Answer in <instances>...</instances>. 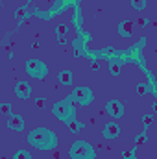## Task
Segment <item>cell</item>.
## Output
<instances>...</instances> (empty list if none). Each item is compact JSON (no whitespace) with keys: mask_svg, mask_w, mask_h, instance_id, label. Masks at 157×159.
Returning <instances> with one entry per match:
<instances>
[{"mask_svg":"<svg viewBox=\"0 0 157 159\" xmlns=\"http://www.w3.org/2000/svg\"><path fill=\"white\" fill-rule=\"evenodd\" d=\"M56 34L65 37V35L69 34V26H67V24H57V28H56Z\"/></svg>","mask_w":157,"mask_h":159,"instance_id":"14","label":"cell"},{"mask_svg":"<svg viewBox=\"0 0 157 159\" xmlns=\"http://www.w3.org/2000/svg\"><path fill=\"white\" fill-rule=\"evenodd\" d=\"M154 122V117L152 115H148V113H144L142 115V124H144V129H148V126Z\"/></svg>","mask_w":157,"mask_h":159,"instance_id":"17","label":"cell"},{"mask_svg":"<svg viewBox=\"0 0 157 159\" xmlns=\"http://www.w3.org/2000/svg\"><path fill=\"white\" fill-rule=\"evenodd\" d=\"M57 80H59V83H63V85H70L72 80H74V74H72V70H59V72H57Z\"/></svg>","mask_w":157,"mask_h":159,"instance_id":"11","label":"cell"},{"mask_svg":"<svg viewBox=\"0 0 157 159\" xmlns=\"http://www.w3.org/2000/svg\"><path fill=\"white\" fill-rule=\"evenodd\" d=\"M152 113H154V115H157V102H154V104H152Z\"/></svg>","mask_w":157,"mask_h":159,"instance_id":"23","label":"cell"},{"mask_svg":"<svg viewBox=\"0 0 157 159\" xmlns=\"http://www.w3.org/2000/svg\"><path fill=\"white\" fill-rule=\"evenodd\" d=\"M44 104H46V98H44V96H41V98H35V106H37V107H43Z\"/></svg>","mask_w":157,"mask_h":159,"instance_id":"21","label":"cell"},{"mask_svg":"<svg viewBox=\"0 0 157 159\" xmlns=\"http://www.w3.org/2000/svg\"><path fill=\"white\" fill-rule=\"evenodd\" d=\"M26 72L30 76H34V78H44L46 72H48V69L39 59H30V61H26Z\"/></svg>","mask_w":157,"mask_h":159,"instance_id":"4","label":"cell"},{"mask_svg":"<svg viewBox=\"0 0 157 159\" xmlns=\"http://www.w3.org/2000/svg\"><path fill=\"white\" fill-rule=\"evenodd\" d=\"M13 159H32V156H30L26 150H19V152H15Z\"/></svg>","mask_w":157,"mask_h":159,"instance_id":"15","label":"cell"},{"mask_svg":"<svg viewBox=\"0 0 157 159\" xmlns=\"http://www.w3.org/2000/svg\"><path fill=\"white\" fill-rule=\"evenodd\" d=\"M69 128H70V131H79V129L83 128V124H81V122H76V120L72 119L69 122Z\"/></svg>","mask_w":157,"mask_h":159,"instance_id":"16","label":"cell"},{"mask_svg":"<svg viewBox=\"0 0 157 159\" xmlns=\"http://www.w3.org/2000/svg\"><path fill=\"white\" fill-rule=\"evenodd\" d=\"M57 41H59V43H61V44H65V43H67V39H65V37H63V35H57Z\"/></svg>","mask_w":157,"mask_h":159,"instance_id":"24","label":"cell"},{"mask_svg":"<svg viewBox=\"0 0 157 159\" xmlns=\"http://www.w3.org/2000/svg\"><path fill=\"white\" fill-rule=\"evenodd\" d=\"M70 102H72V98H67V100H61V102L54 104L52 111H54V115L59 120H65V122H70L72 120V117H74V107H72Z\"/></svg>","mask_w":157,"mask_h":159,"instance_id":"3","label":"cell"},{"mask_svg":"<svg viewBox=\"0 0 157 159\" xmlns=\"http://www.w3.org/2000/svg\"><path fill=\"white\" fill-rule=\"evenodd\" d=\"M69 154L72 159H94V148L85 141H76L70 146Z\"/></svg>","mask_w":157,"mask_h":159,"instance_id":"2","label":"cell"},{"mask_svg":"<svg viewBox=\"0 0 157 159\" xmlns=\"http://www.w3.org/2000/svg\"><path fill=\"white\" fill-rule=\"evenodd\" d=\"M15 94L19 96V98H30L32 96V85L28 83V81H24V80H20V81H17V85H15Z\"/></svg>","mask_w":157,"mask_h":159,"instance_id":"7","label":"cell"},{"mask_svg":"<svg viewBox=\"0 0 157 159\" xmlns=\"http://www.w3.org/2000/svg\"><path fill=\"white\" fill-rule=\"evenodd\" d=\"M26 141H28L32 146L39 148V150H50V148H54L56 143H57V141H56V135H54L48 128H35L34 131L28 133Z\"/></svg>","mask_w":157,"mask_h":159,"instance_id":"1","label":"cell"},{"mask_svg":"<svg viewBox=\"0 0 157 159\" xmlns=\"http://www.w3.org/2000/svg\"><path fill=\"white\" fill-rule=\"evenodd\" d=\"M7 128L9 129H15V131H22L24 129V117L22 115H9L7 119Z\"/></svg>","mask_w":157,"mask_h":159,"instance_id":"8","label":"cell"},{"mask_svg":"<svg viewBox=\"0 0 157 159\" xmlns=\"http://www.w3.org/2000/svg\"><path fill=\"white\" fill-rule=\"evenodd\" d=\"M131 32H133V20H124V22L118 24V34L122 37H129Z\"/></svg>","mask_w":157,"mask_h":159,"instance_id":"10","label":"cell"},{"mask_svg":"<svg viewBox=\"0 0 157 159\" xmlns=\"http://www.w3.org/2000/svg\"><path fill=\"white\" fill-rule=\"evenodd\" d=\"M105 111L107 115H111L113 119H120L124 115V104L120 100H109L107 106H105Z\"/></svg>","mask_w":157,"mask_h":159,"instance_id":"6","label":"cell"},{"mask_svg":"<svg viewBox=\"0 0 157 159\" xmlns=\"http://www.w3.org/2000/svg\"><path fill=\"white\" fill-rule=\"evenodd\" d=\"M70 98H72L74 102L81 104V106H87V104L92 102V91H91L89 87H76V89L70 93Z\"/></svg>","mask_w":157,"mask_h":159,"instance_id":"5","label":"cell"},{"mask_svg":"<svg viewBox=\"0 0 157 159\" xmlns=\"http://www.w3.org/2000/svg\"><path fill=\"white\" fill-rule=\"evenodd\" d=\"M102 133H104L105 139H115V137H118V133H120V128H118L117 122H107V124L104 126Z\"/></svg>","mask_w":157,"mask_h":159,"instance_id":"9","label":"cell"},{"mask_svg":"<svg viewBox=\"0 0 157 159\" xmlns=\"http://www.w3.org/2000/svg\"><path fill=\"white\" fill-rule=\"evenodd\" d=\"M131 2V6L137 9V11H142L144 7H146V0H129Z\"/></svg>","mask_w":157,"mask_h":159,"instance_id":"13","label":"cell"},{"mask_svg":"<svg viewBox=\"0 0 157 159\" xmlns=\"http://www.w3.org/2000/svg\"><path fill=\"white\" fill-rule=\"evenodd\" d=\"M0 109H2V113H6V115H9V113H11L9 104H2V106H0Z\"/></svg>","mask_w":157,"mask_h":159,"instance_id":"22","label":"cell"},{"mask_svg":"<svg viewBox=\"0 0 157 159\" xmlns=\"http://www.w3.org/2000/svg\"><path fill=\"white\" fill-rule=\"evenodd\" d=\"M137 94H139V96L148 94V83H146V81H139V83H137Z\"/></svg>","mask_w":157,"mask_h":159,"instance_id":"12","label":"cell"},{"mask_svg":"<svg viewBox=\"0 0 157 159\" xmlns=\"http://www.w3.org/2000/svg\"><path fill=\"white\" fill-rule=\"evenodd\" d=\"M122 159H137L135 150H124V152H122Z\"/></svg>","mask_w":157,"mask_h":159,"instance_id":"19","label":"cell"},{"mask_svg":"<svg viewBox=\"0 0 157 159\" xmlns=\"http://www.w3.org/2000/svg\"><path fill=\"white\" fill-rule=\"evenodd\" d=\"M109 69H111V74H113V76H118V74H120V65H118V63H111Z\"/></svg>","mask_w":157,"mask_h":159,"instance_id":"20","label":"cell"},{"mask_svg":"<svg viewBox=\"0 0 157 159\" xmlns=\"http://www.w3.org/2000/svg\"><path fill=\"white\" fill-rule=\"evenodd\" d=\"M144 141H146V129H144L142 133H139V135H137L135 144H137V146H141V144H144Z\"/></svg>","mask_w":157,"mask_h":159,"instance_id":"18","label":"cell"}]
</instances>
